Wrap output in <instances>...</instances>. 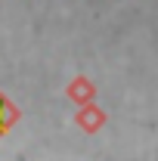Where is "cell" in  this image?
I'll use <instances>...</instances> for the list:
<instances>
[{
	"label": "cell",
	"mask_w": 158,
	"mask_h": 161,
	"mask_svg": "<svg viewBox=\"0 0 158 161\" xmlns=\"http://www.w3.org/2000/svg\"><path fill=\"white\" fill-rule=\"evenodd\" d=\"M109 121V115L99 108L96 102H87V105H81V112L75 115V124H78L84 133H96V130H102V124Z\"/></svg>",
	"instance_id": "obj_1"
},
{
	"label": "cell",
	"mask_w": 158,
	"mask_h": 161,
	"mask_svg": "<svg viewBox=\"0 0 158 161\" xmlns=\"http://www.w3.org/2000/svg\"><path fill=\"white\" fill-rule=\"evenodd\" d=\"M65 93H68V99H71V102H78V105H87V102L96 99V84H93L90 78H84V75H78L75 80H68Z\"/></svg>",
	"instance_id": "obj_2"
},
{
	"label": "cell",
	"mask_w": 158,
	"mask_h": 161,
	"mask_svg": "<svg viewBox=\"0 0 158 161\" xmlns=\"http://www.w3.org/2000/svg\"><path fill=\"white\" fill-rule=\"evenodd\" d=\"M16 118H19V112H16V108L6 102V96L0 93V136H3L9 127H13V121H16Z\"/></svg>",
	"instance_id": "obj_3"
}]
</instances>
